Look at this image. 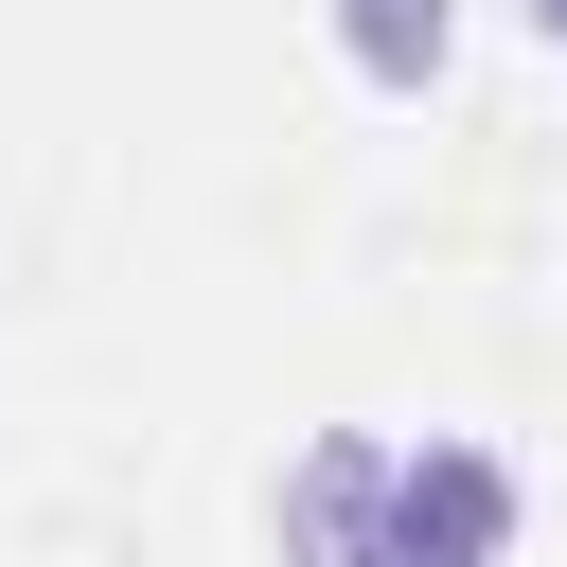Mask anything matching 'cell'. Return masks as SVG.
Instances as JSON below:
<instances>
[{
  "instance_id": "3",
  "label": "cell",
  "mask_w": 567,
  "mask_h": 567,
  "mask_svg": "<svg viewBox=\"0 0 567 567\" xmlns=\"http://www.w3.org/2000/svg\"><path fill=\"white\" fill-rule=\"evenodd\" d=\"M532 18H549V35H567V0H532Z\"/></svg>"
},
{
  "instance_id": "2",
  "label": "cell",
  "mask_w": 567,
  "mask_h": 567,
  "mask_svg": "<svg viewBox=\"0 0 567 567\" xmlns=\"http://www.w3.org/2000/svg\"><path fill=\"white\" fill-rule=\"evenodd\" d=\"M443 35H461V0H337V53H354L372 89H425Z\"/></svg>"
},
{
  "instance_id": "1",
  "label": "cell",
  "mask_w": 567,
  "mask_h": 567,
  "mask_svg": "<svg viewBox=\"0 0 567 567\" xmlns=\"http://www.w3.org/2000/svg\"><path fill=\"white\" fill-rule=\"evenodd\" d=\"M372 532L425 549V567H496V549H514V461L425 425V443H390V514H372Z\"/></svg>"
}]
</instances>
